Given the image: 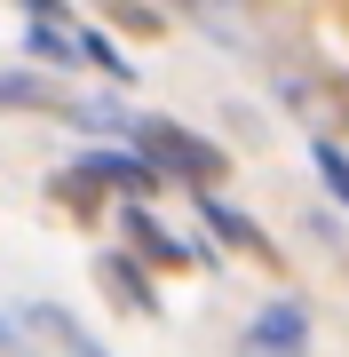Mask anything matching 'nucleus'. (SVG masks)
Segmentation results:
<instances>
[{
    "label": "nucleus",
    "mask_w": 349,
    "mask_h": 357,
    "mask_svg": "<svg viewBox=\"0 0 349 357\" xmlns=\"http://www.w3.org/2000/svg\"><path fill=\"white\" fill-rule=\"evenodd\" d=\"M0 357H24V333H16L8 318H0Z\"/></svg>",
    "instance_id": "9b49d317"
},
{
    "label": "nucleus",
    "mask_w": 349,
    "mask_h": 357,
    "mask_svg": "<svg viewBox=\"0 0 349 357\" xmlns=\"http://www.w3.org/2000/svg\"><path fill=\"white\" fill-rule=\"evenodd\" d=\"M127 135H135V151L151 159V175H183V183H199V191H215V183H222V167H231L215 143L183 135L175 119H135Z\"/></svg>",
    "instance_id": "f257e3e1"
},
{
    "label": "nucleus",
    "mask_w": 349,
    "mask_h": 357,
    "mask_svg": "<svg viewBox=\"0 0 349 357\" xmlns=\"http://www.w3.org/2000/svg\"><path fill=\"white\" fill-rule=\"evenodd\" d=\"M104 286L119 294V302H135V310H159V302H151V286H143L135 270H119V262H104Z\"/></svg>",
    "instance_id": "1a4fd4ad"
},
{
    "label": "nucleus",
    "mask_w": 349,
    "mask_h": 357,
    "mask_svg": "<svg viewBox=\"0 0 349 357\" xmlns=\"http://www.w3.org/2000/svg\"><path fill=\"white\" fill-rule=\"evenodd\" d=\"M0 103H40V88L32 79H0Z\"/></svg>",
    "instance_id": "9d476101"
},
{
    "label": "nucleus",
    "mask_w": 349,
    "mask_h": 357,
    "mask_svg": "<svg viewBox=\"0 0 349 357\" xmlns=\"http://www.w3.org/2000/svg\"><path fill=\"white\" fill-rule=\"evenodd\" d=\"M32 326H48V333H56V342H64L72 357H111V349L95 342L88 326H79V318H64V310H56V302H40V310H32Z\"/></svg>",
    "instance_id": "39448f33"
},
{
    "label": "nucleus",
    "mask_w": 349,
    "mask_h": 357,
    "mask_svg": "<svg viewBox=\"0 0 349 357\" xmlns=\"http://www.w3.org/2000/svg\"><path fill=\"white\" fill-rule=\"evenodd\" d=\"M310 159H318V175H325V183H334V199L349 206V151H341V143H334V135H310Z\"/></svg>",
    "instance_id": "423d86ee"
},
{
    "label": "nucleus",
    "mask_w": 349,
    "mask_h": 357,
    "mask_svg": "<svg viewBox=\"0 0 349 357\" xmlns=\"http://www.w3.org/2000/svg\"><path fill=\"white\" fill-rule=\"evenodd\" d=\"M302 349H310V310L302 302H270L246 326V357H302Z\"/></svg>",
    "instance_id": "f03ea898"
},
{
    "label": "nucleus",
    "mask_w": 349,
    "mask_h": 357,
    "mask_svg": "<svg viewBox=\"0 0 349 357\" xmlns=\"http://www.w3.org/2000/svg\"><path fill=\"white\" fill-rule=\"evenodd\" d=\"M119 222H127V238H135V246H143V255H151L159 270H191V262H207V246H191V238H175V230H159L151 215H143V206H127Z\"/></svg>",
    "instance_id": "7ed1b4c3"
},
{
    "label": "nucleus",
    "mask_w": 349,
    "mask_h": 357,
    "mask_svg": "<svg viewBox=\"0 0 349 357\" xmlns=\"http://www.w3.org/2000/svg\"><path fill=\"white\" fill-rule=\"evenodd\" d=\"M199 215H207V222H215V230H222V238H231V246H246V255H254V262H278V246H270V230H262L254 215H238L231 199H215V191H199Z\"/></svg>",
    "instance_id": "20e7f679"
},
{
    "label": "nucleus",
    "mask_w": 349,
    "mask_h": 357,
    "mask_svg": "<svg viewBox=\"0 0 349 357\" xmlns=\"http://www.w3.org/2000/svg\"><path fill=\"white\" fill-rule=\"evenodd\" d=\"M79 56H88V64H104L111 79H135V64H127V56H119V48H111V40H104V32H79Z\"/></svg>",
    "instance_id": "6e6552de"
},
{
    "label": "nucleus",
    "mask_w": 349,
    "mask_h": 357,
    "mask_svg": "<svg viewBox=\"0 0 349 357\" xmlns=\"http://www.w3.org/2000/svg\"><path fill=\"white\" fill-rule=\"evenodd\" d=\"M32 56H48V64H72L79 40H72V32H56V16L40 8V16H32Z\"/></svg>",
    "instance_id": "0eeeda50"
}]
</instances>
